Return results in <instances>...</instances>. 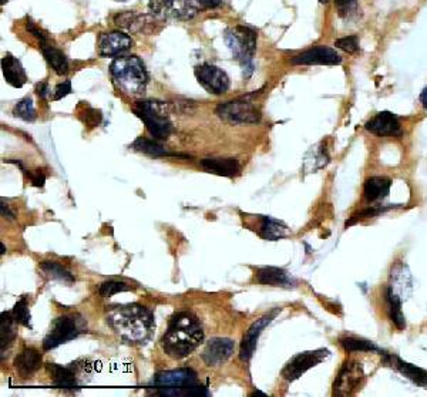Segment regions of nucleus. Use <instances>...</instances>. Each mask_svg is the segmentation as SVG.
<instances>
[{"label": "nucleus", "mask_w": 427, "mask_h": 397, "mask_svg": "<svg viewBox=\"0 0 427 397\" xmlns=\"http://www.w3.org/2000/svg\"><path fill=\"white\" fill-rule=\"evenodd\" d=\"M291 63L295 65H336L342 63V57L328 46H318L292 57Z\"/></svg>", "instance_id": "nucleus-13"}, {"label": "nucleus", "mask_w": 427, "mask_h": 397, "mask_svg": "<svg viewBox=\"0 0 427 397\" xmlns=\"http://www.w3.org/2000/svg\"><path fill=\"white\" fill-rule=\"evenodd\" d=\"M204 341V330L195 315L191 312L175 313L163 336V349L173 359L190 356Z\"/></svg>", "instance_id": "nucleus-2"}, {"label": "nucleus", "mask_w": 427, "mask_h": 397, "mask_svg": "<svg viewBox=\"0 0 427 397\" xmlns=\"http://www.w3.org/2000/svg\"><path fill=\"white\" fill-rule=\"evenodd\" d=\"M340 345L346 352H378L380 355L383 352L373 342L361 338H353V336L340 338Z\"/></svg>", "instance_id": "nucleus-32"}, {"label": "nucleus", "mask_w": 427, "mask_h": 397, "mask_svg": "<svg viewBox=\"0 0 427 397\" xmlns=\"http://www.w3.org/2000/svg\"><path fill=\"white\" fill-rule=\"evenodd\" d=\"M154 384L160 387H182L197 384V373L192 369H177L161 372L156 376Z\"/></svg>", "instance_id": "nucleus-18"}, {"label": "nucleus", "mask_w": 427, "mask_h": 397, "mask_svg": "<svg viewBox=\"0 0 427 397\" xmlns=\"http://www.w3.org/2000/svg\"><path fill=\"white\" fill-rule=\"evenodd\" d=\"M13 115L18 118H22L23 121H35L36 120V110H35V104L33 100L30 97H26L23 100H20L15 108H13Z\"/></svg>", "instance_id": "nucleus-34"}, {"label": "nucleus", "mask_w": 427, "mask_h": 397, "mask_svg": "<svg viewBox=\"0 0 427 397\" xmlns=\"http://www.w3.org/2000/svg\"><path fill=\"white\" fill-rule=\"evenodd\" d=\"M86 330L83 319L68 315V316H58L51 322L49 334L43 341V349L51 351L61 344H66L71 339L78 338L80 334Z\"/></svg>", "instance_id": "nucleus-6"}, {"label": "nucleus", "mask_w": 427, "mask_h": 397, "mask_svg": "<svg viewBox=\"0 0 427 397\" xmlns=\"http://www.w3.org/2000/svg\"><path fill=\"white\" fill-rule=\"evenodd\" d=\"M13 316H15V320L20 324H23L25 327H32V323H30V312H29V306H27V299L26 298H22L20 301L16 302L13 310H12Z\"/></svg>", "instance_id": "nucleus-38"}, {"label": "nucleus", "mask_w": 427, "mask_h": 397, "mask_svg": "<svg viewBox=\"0 0 427 397\" xmlns=\"http://www.w3.org/2000/svg\"><path fill=\"white\" fill-rule=\"evenodd\" d=\"M192 4L198 11L216 9L224 4V0H192Z\"/></svg>", "instance_id": "nucleus-42"}, {"label": "nucleus", "mask_w": 427, "mask_h": 397, "mask_svg": "<svg viewBox=\"0 0 427 397\" xmlns=\"http://www.w3.org/2000/svg\"><path fill=\"white\" fill-rule=\"evenodd\" d=\"M78 115H79L80 121L85 125H89V127H97L103 120L101 111L97 110V108H93L87 104H83L82 107H79V114Z\"/></svg>", "instance_id": "nucleus-36"}, {"label": "nucleus", "mask_w": 427, "mask_h": 397, "mask_svg": "<svg viewBox=\"0 0 427 397\" xmlns=\"http://www.w3.org/2000/svg\"><path fill=\"white\" fill-rule=\"evenodd\" d=\"M335 46H336V49H340L345 53L354 54V53L359 51V37L356 34L340 37L335 42Z\"/></svg>", "instance_id": "nucleus-40"}, {"label": "nucleus", "mask_w": 427, "mask_h": 397, "mask_svg": "<svg viewBox=\"0 0 427 397\" xmlns=\"http://www.w3.org/2000/svg\"><path fill=\"white\" fill-rule=\"evenodd\" d=\"M116 2H125V0H116Z\"/></svg>", "instance_id": "nucleus-51"}, {"label": "nucleus", "mask_w": 427, "mask_h": 397, "mask_svg": "<svg viewBox=\"0 0 427 397\" xmlns=\"http://www.w3.org/2000/svg\"><path fill=\"white\" fill-rule=\"evenodd\" d=\"M291 234L290 228L280 221H276L271 217H262L259 235L268 241H278Z\"/></svg>", "instance_id": "nucleus-28"}, {"label": "nucleus", "mask_w": 427, "mask_h": 397, "mask_svg": "<svg viewBox=\"0 0 427 397\" xmlns=\"http://www.w3.org/2000/svg\"><path fill=\"white\" fill-rule=\"evenodd\" d=\"M40 366H42V355L33 348L23 349L15 359V367L18 373L25 379L36 373L40 369Z\"/></svg>", "instance_id": "nucleus-23"}, {"label": "nucleus", "mask_w": 427, "mask_h": 397, "mask_svg": "<svg viewBox=\"0 0 427 397\" xmlns=\"http://www.w3.org/2000/svg\"><path fill=\"white\" fill-rule=\"evenodd\" d=\"M18 322L15 320L13 313L9 312H4L2 313V320H0V338H2V358L5 356V352L12 346V344L16 339V324Z\"/></svg>", "instance_id": "nucleus-29"}, {"label": "nucleus", "mask_w": 427, "mask_h": 397, "mask_svg": "<svg viewBox=\"0 0 427 397\" xmlns=\"http://www.w3.org/2000/svg\"><path fill=\"white\" fill-rule=\"evenodd\" d=\"M194 75L198 83L211 94H224L230 89V77L218 65L211 63H202L195 65Z\"/></svg>", "instance_id": "nucleus-9"}, {"label": "nucleus", "mask_w": 427, "mask_h": 397, "mask_svg": "<svg viewBox=\"0 0 427 397\" xmlns=\"http://www.w3.org/2000/svg\"><path fill=\"white\" fill-rule=\"evenodd\" d=\"M234 349V341L228 338H214L205 345V349L202 351L201 356L206 366L216 367L225 363L233 356Z\"/></svg>", "instance_id": "nucleus-14"}, {"label": "nucleus", "mask_w": 427, "mask_h": 397, "mask_svg": "<svg viewBox=\"0 0 427 397\" xmlns=\"http://www.w3.org/2000/svg\"><path fill=\"white\" fill-rule=\"evenodd\" d=\"M2 73L5 80L15 89H22L27 82V76L20 60L11 53L5 54L2 58Z\"/></svg>", "instance_id": "nucleus-19"}, {"label": "nucleus", "mask_w": 427, "mask_h": 397, "mask_svg": "<svg viewBox=\"0 0 427 397\" xmlns=\"http://www.w3.org/2000/svg\"><path fill=\"white\" fill-rule=\"evenodd\" d=\"M131 47L132 39L123 32L101 33L97 40V49L101 57H117Z\"/></svg>", "instance_id": "nucleus-15"}, {"label": "nucleus", "mask_w": 427, "mask_h": 397, "mask_svg": "<svg viewBox=\"0 0 427 397\" xmlns=\"http://www.w3.org/2000/svg\"><path fill=\"white\" fill-rule=\"evenodd\" d=\"M47 372L53 377V384L60 389H75L78 387L76 374L70 367H63L56 363H47L46 365Z\"/></svg>", "instance_id": "nucleus-27"}, {"label": "nucleus", "mask_w": 427, "mask_h": 397, "mask_svg": "<svg viewBox=\"0 0 427 397\" xmlns=\"http://www.w3.org/2000/svg\"><path fill=\"white\" fill-rule=\"evenodd\" d=\"M0 248H2V251H0V253H2V255H4V253L6 252V248H5V245H4V244H0Z\"/></svg>", "instance_id": "nucleus-48"}, {"label": "nucleus", "mask_w": 427, "mask_h": 397, "mask_svg": "<svg viewBox=\"0 0 427 397\" xmlns=\"http://www.w3.org/2000/svg\"><path fill=\"white\" fill-rule=\"evenodd\" d=\"M392 181L386 177H371L366 179L364 187V196L368 204L378 203L386 198L390 192Z\"/></svg>", "instance_id": "nucleus-22"}, {"label": "nucleus", "mask_w": 427, "mask_h": 397, "mask_svg": "<svg viewBox=\"0 0 427 397\" xmlns=\"http://www.w3.org/2000/svg\"><path fill=\"white\" fill-rule=\"evenodd\" d=\"M402 298L395 292L392 286L386 289V303H388V313L390 320L396 324L397 329L403 330L406 327V319L402 312Z\"/></svg>", "instance_id": "nucleus-30"}, {"label": "nucleus", "mask_w": 427, "mask_h": 397, "mask_svg": "<svg viewBox=\"0 0 427 397\" xmlns=\"http://www.w3.org/2000/svg\"><path fill=\"white\" fill-rule=\"evenodd\" d=\"M201 167L206 172L220 177H234L241 170L237 158H204Z\"/></svg>", "instance_id": "nucleus-21"}, {"label": "nucleus", "mask_w": 427, "mask_h": 397, "mask_svg": "<svg viewBox=\"0 0 427 397\" xmlns=\"http://www.w3.org/2000/svg\"><path fill=\"white\" fill-rule=\"evenodd\" d=\"M164 103L140 100L134 106V114L144 122L154 140H167L173 132V124L166 115Z\"/></svg>", "instance_id": "nucleus-5"}, {"label": "nucleus", "mask_w": 427, "mask_h": 397, "mask_svg": "<svg viewBox=\"0 0 427 397\" xmlns=\"http://www.w3.org/2000/svg\"><path fill=\"white\" fill-rule=\"evenodd\" d=\"M114 23L121 27L125 29L128 32H144L147 23H154V20H150L149 15H140L135 12H124L120 13L114 18Z\"/></svg>", "instance_id": "nucleus-25"}, {"label": "nucleus", "mask_w": 427, "mask_h": 397, "mask_svg": "<svg viewBox=\"0 0 427 397\" xmlns=\"http://www.w3.org/2000/svg\"><path fill=\"white\" fill-rule=\"evenodd\" d=\"M149 8L159 19L188 20L198 12L192 0H150Z\"/></svg>", "instance_id": "nucleus-10"}, {"label": "nucleus", "mask_w": 427, "mask_h": 397, "mask_svg": "<svg viewBox=\"0 0 427 397\" xmlns=\"http://www.w3.org/2000/svg\"><path fill=\"white\" fill-rule=\"evenodd\" d=\"M36 92H37V94H39V97H42V99H46L47 97V94H49V92H50V89H49V84L47 83H39L37 84V87H36Z\"/></svg>", "instance_id": "nucleus-45"}, {"label": "nucleus", "mask_w": 427, "mask_h": 397, "mask_svg": "<svg viewBox=\"0 0 427 397\" xmlns=\"http://www.w3.org/2000/svg\"><path fill=\"white\" fill-rule=\"evenodd\" d=\"M132 288L130 285H127L125 282H120V281H107V282H103L100 286H99V294L100 296L103 298H109V296H113L118 292H127V291H131Z\"/></svg>", "instance_id": "nucleus-39"}, {"label": "nucleus", "mask_w": 427, "mask_h": 397, "mask_svg": "<svg viewBox=\"0 0 427 397\" xmlns=\"http://www.w3.org/2000/svg\"><path fill=\"white\" fill-rule=\"evenodd\" d=\"M159 396H170V397H185V396H208L209 391L204 386H182V387H160L156 393Z\"/></svg>", "instance_id": "nucleus-33"}, {"label": "nucleus", "mask_w": 427, "mask_h": 397, "mask_svg": "<svg viewBox=\"0 0 427 397\" xmlns=\"http://www.w3.org/2000/svg\"><path fill=\"white\" fill-rule=\"evenodd\" d=\"M8 2H9V0H2V5H5V4H8Z\"/></svg>", "instance_id": "nucleus-50"}, {"label": "nucleus", "mask_w": 427, "mask_h": 397, "mask_svg": "<svg viewBox=\"0 0 427 397\" xmlns=\"http://www.w3.org/2000/svg\"><path fill=\"white\" fill-rule=\"evenodd\" d=\"M224 40L234 58L241 63L244 77L249 79L254 73V54L256 50L258 33L248 26H235L225 32Z\"/></svg>", "instance_id": "nucleus-4"}, {"label": "nucleus", "mask_w": 427, "mask_h": 397, "mask_svg": "<svg viewBox=\"0 0 427 397\" xmlns=\"http://www.w3.org/2000/svg\"><path fill=\"white\" fill-rule=\"evenodd\" d=\"M106 319L114 332L128 344H144L154 329L153 313L137 303L109 306Z\"/></svg>", "instance_id": "nucleus-1"}, {"label": "nucleus", "mask_w": 427, "mask_h": 397, "mask_svg": "<svg viewBox=\"0 0 427 397\" xmlns=\"http://www.w3.org/2000/svg\"><path fill=\"white\" fill-rule=\"evenodd\" d=\"M392 208H393V207H385V206H369L368 208H365V210L359 211V213L353 214V215L350 217V220L346 222V228H347V227H350V225H353V224H356V222L362 221V220L378 217V215H380V214H383V213H386V211H389V210H392Z\"/></svg>", "instance_id": "nucleus-35"}, {"label": "nucleus", "mask_w": 427, "mask_h": 397, "mask_svg": "<svg viewBox=\"0 0 427 397\" xmlns=\"http://www.w3.org/2000/svg\"><path fill=\"white\" fill-rule=\"evenodd\" d=\"M114 83L127 94L138 96L144 93L149 83L146 64L138 56L117 57L110 65Z\"/></svg>", "instance_id": "nucleus-3"}, {"label": "nucleus", "mask_w": 427, "mask_h": 397, "mask_svg": "<svg viewBox=\"0 0 427 397\" xmlns=\"http://www.w3.org/2000/svg\"><path fill=\"white\" fill-rule=\"evenodd\" d=\"M216 114L230 124H256L261 121V110L248 100H233L217 107Z\"/></svg>", "instance_id": "nucleus-7"}, {"label": "nucleus", "mask_w": 427, "mask_h": 397, "mask_svg": "<svg viewBox=\"0 0 427 397\" xmlns=\"http://www.w3.org/2000/svg\"><path fill=\"white\" fill-rule=\"evenodd\" d=\"M70 93H71V83H70V80H66V82H63V83H60V84L56 86L54 92H53L51 100H53V101H58V100H61L63 97L68 96Z\"/></svg>", "instance_id": "nucleus-41"}, {"label": "nucleus", "mask_w": 427, "mask_h": 397, "mask_svg": "<svg viewBox=\"0 0 427 397\" xmlns=\"http://www.w3.org/2000/svg\"><path fill=\"white\" fill-rule=\"evenodd\" d=\"M328 356H329L328 349L298 353L287 365H285V367L282 369V377L288 382H294L299 379L304 373H307L309 369L322 363Z\"/></svg>", "instance_id": "nucleus-11"}, {"label": "nucleus", "mask_w": 427, "mask_h": 397, "mask_svg": "<svg viewBox=\"0 0 427 397\" xmlns=\"http://www.w3.org/2000/svg\"><path fill=\"white\" fill-rule=\"evenodd\" d=\"M40 49H42L44 60L47 61V64L50 65L56 75L63 76L68 72V60L61 50H58L57 47L50 44L49 42L40 43Z\"/></svg>", "instance_id": "nucleus-24"}, {"label": "nucleus", "mask_w": 427, "mask_h": 397, "mask_svg": "<svg viewBox=\"0 0 427 397\" xmlns=\"http://www.w3.org/2000/svg\"><path fill=\"white\" fill-rule=\"evenodd\" d=\"M335 9L339 18L350 19L359 11L358 0H335Z\"/></svg>", "instance_id": "nucleus-37"}, {"label": "nucleus", "mask_w": 427, "mask_h": 397, "mask_svg": "<svg viewBox=\"0 0 427 397\" xmlns=\"http://www.w3.org/2000/svg\"><path fill=\"white\" fill-rule=\"evenodd\" d=\"M131 149L134 151H138V153H142V154H147V156H151V157H182V158H188V156H184V154H175V153H168L157 140H149V139H137Z\"/></svg>", "instance_id": "nucleus-26"}, {"label": "nucleus", "mask_w": 427, "mask_h": 397, "mask_svg": "<svg viewBox=\"0 0 427 397\" xmlns=\"http://www.w3.org/2000/svg\"><path fill=\"white\" fill-rule=\"evenodd\" d=\"M319 2H321L322 5H326V4H329V0H319Z\"/></svg>", "instance_id": "nucleus-49"}, {"label": "nucleus", "mask_w": 427, "mask_h": 397, "mask_svg": "<svg viewBox=\"0 0 427 397\" xmlns=\"http://www.w3.org/2000/svg\"><path fill=\"white\" fill-rule=\"evenodd\" d=\"M383 356V362L393 367L395 370H397L399 373H402L404 377H407L409 380H411L414 384H417L421 389H427V370L420 369L411 363L404 362L403 359H400L397 355L395 353H388V352H382Z\"/></svg>", "instance_id": "nucleus-16"}, {"label": "nucleus", "mask_w": 427, "mask_h": 397, "mask_svg": "<svg viewBox=\"0 0 427 397\" xmlns=\"http://www.w3.org/2000/svg\"><path fill=\"white\" fill-rule=\"evenodd\" d=\"M365 383V372L361 362L347 360L340 367L335 384L333 396H352Z\"/></svg>", "instance_id": "nucleus-8"}, {"label": "nucleus", "mask_w": 427, "mask_h": 397, "mask_svg": "<svg viewBox=\"0 0 427 397\" xmlns=\"http://www.w3.org/2000/svg\"><path fill=\"white\" fill-rule=\"evenodd\" d=\"M26 30L30 33V34H33L37 40H39V43H44V42H49L47 40V37H46V34L42 32V30H39L37 27H36V25L29 19L27 20V23H26Z\"/></svg>", "instance_id": "nucleus-44"}, {"label": "nucleus", "mask_w": 427, "mask_h": 397, "mask_svg": "<svg viewBox=\"0 0 427 397\" xmlns=\"http://www.w3.org/2000/svg\"><path fill=\"white\" fill-rule=\"evenodd\" d=\"M276 313H278V309L265 315V316H262L261 319H258L256 322H254L251 324V327L248 329V332L244 335L241 349H240V358L244 362H248L252 358V355L255 352V348H256V344H258V339L262 334V330L273 320Z\"/></svg>", "instance_id": "nucleus-17"}, {"label": "nucleus", "mask_w": 427, "mask_h": 397, "mask_svg": "<svg viewBox=\"0 0 427 397\" xmlns=\"http://www.w3.org/2000/svg\"><path fill=\"white\" fill-rule=\"evenodd\" d=\"M420 101H421V106L427 110V87H424V90L421 92V94H420Z\"/></svg>", "instance_id": "nucleus-47"}, {"label": "nucleus", "mask_w": 427, "mask_h": 397, "mask_svg": "<svg viewBox=\"0 0 427 397\" xmlns=\"http://www.w3.org/2000/svg\"><path fill=\"white\" fill-rule=\"evenodd\" d=\"M365 128L378 137H402L403 134L400 118L390 111L378 113L365 124Z\"/></svg>", "instance_id": "nucleus-12"}, {"label": "nucleus", "mask_w": 427, "mask_h": 397, "mask_svg": "<svg viewBox=\"0 0 427 397\" xmlns=\"http://www.w3.org/2000/svg\"><path fill=\"white\" fill-rule=\"evenodd\" d=\"M27 178L30 179V182L35 185V187H43L44 185V181H46V175L42 170H36V171H27L26 172Z\"/></svg>", "instance_id": "nucleus-43"}, {"label": "nucleus", "mask_w": 427, "mask_h": 397, "mask_svg": "<svg viewBox=\"0 0 427 397\" xmlns=\"http://www.w3.org/2000/svg\"><path fill=\"white\" fill-rule=\"evenodd\" d=\"M0 208H2V217H4V218L15 220V214L9 210V206H6L5 203H2V206H0Z\"/></svg>", "instance_id": "nucleus-46"}, {"label": "nucleus", "mask_w": 427, "mask_h": 397, "mask_svg": "<svg viewBox=\"0 0 427 397\" xmlns=\"http://www.w3.org/2000/svg\"><path fill=\"white\" fill-rule=\"evenodd\" d=\"M40 270L43 271V274L53 281H60L63 284H73L75 278L71 275L64 267H61L60 263L53 262V260H44L40 265Z\"/></svg>", "instance_id": "nucleus-31"}, {"label": "nucleus", "mask_w": 427, "mask_h": 397, "mask_svg": "<svg viewBox=\"0 0 427 397\" xmlns=\"http://www.w3.org/2000/svg\"><path fill=\"white\" fill-rule=\"evenodd\" d=\"M256 282L261 285L269 286H280V288H292L294 281L288 275L287 271H283L276 267H265L258 270Z\"/></svg>", "instance_id": "nucleus-20"}]
</instances>
